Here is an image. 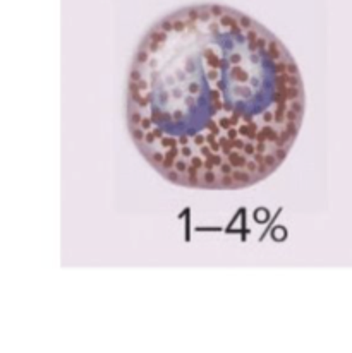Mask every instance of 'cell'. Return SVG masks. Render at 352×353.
Segmentation results:
<instances>
[{"label": "cell", "mask_w": 352, "mask_h": 353, "mask_svg": "<svg viewBox=\"0 0 352 353\" xmlns=\"http://www.w3.org/2000/svg\"><path fill=\"white\" fill-rule=\"evenodd\" d=\"M304 84L289 48L237 9L198 3L153 24L131 60L126 123L141 157L188 189H246L291 151Z\"/></svg>", "instance_id": "cell-1"}]
</instances>
